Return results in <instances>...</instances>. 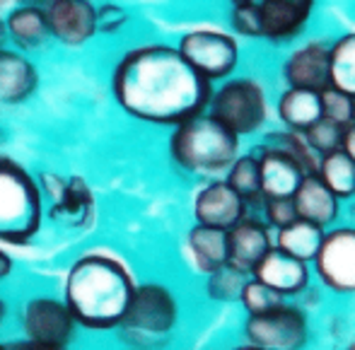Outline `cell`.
I'll return each mask as SVG.
<instances>
[{
    "instance_id": "6da1fadb",
    "label": "cell",
    "mask_w": 355,
    "mask_h": 350,
    "mask_svg": "<svg viewBox=\"0 0 355 350\" xmlns=\"http://www.w3.org/2000/svg\"><path fill=\"white\" fill-rule=\"evenodd\" d=\"M112 92L128 116L174 128L206 112L213 85L184 61L177 46L145 44L116 63Z\"/></svg>"
},
{
    "instance_id": "7a4b0ae2",
    "label": "cell",
    "mask_w": 355,
    "mask_h": 350,
    "mask_svg": "<svg viewBox=\"0 0 355 350\" xmlns=\"http://www.w3.org/2000/svg\"><path fill=\"white\" fill-rule=\"evenodd\" d=\"M133 290L136 280L121 259L92 252L71 266L63 285V302L75 324L89 331H112L121 324Z\"/></svg>"
},
{
    "instance_id": "3957f363",
    "label": "cell",
    "mask_w": 355,
    "mask_h": 350,
    "mask_svg": "<svg viewBox=\"0 0 355 350\" xmlns=\"http://www.w3.org/2000/svg\"><path fill=\"white\" fill-rule=\"evenodd\" d=\"M239 145L242 138L203 112L174 126L169 136V157L189 174L218 177L239 157Z\"/></svg>"
},
{
    "instance_id": "277c9868",
    "label": "cell",
    "mask_w": 355,
    "mask_h": 350,
    "mask_svg": "<svg viewBox=\"0 0 355 350\" xmlns=\"http://www.w3.org/2000/svg\"><path fill=\"white\" fill-rule=\"evenodd\" d=\"M177 322L179 302L172 290L162 283H143L133 290L119 331L123 341L136 350H155L172 336Z\"/></svg>"
},
{
    "instance_id": "5b68a950",
    "label": "cell",
    "mask_w": 355,
    "mask_h": 350,
    "mask_svg": "<svg viewBox=\"0 0 355 350\" xmlns=\"http://www.w3.org/2000/svg\"><path fill=\"white\" fill-rule=\"evenodd\" d=\"M42 225V189L12 157L0 155V242L27 244Z\"/></svg>"
},
{
    "instance_id": "8992f818",
    "label": "cell",
    "mask_w": 355,
    "mask_h": 350,
    "mask_svg": "<svg viewBox=\"0 0 355 350\" xmlns=\"http://www.w3.org/2000/svg\"><path fill=\"white\" fill-rule=\"evenodd\" d=\"M206 112L234 136H252L268 121L266 89L254 78H230L211 92Z\"/></svg>"
},
{
    "instance_id": "52a82bcc",
    "label": "cell",
    "mask_w": 355,
    "mask_h": 350,
    "mask_svg": "<svg viewBox=\"0 0 355 350\" xmlns=\"http://www.w3.org/2000/svg\"><path fill=\"white\" fill-rule=\"evenodd\" d=\"M244 341L263 350H304L312 336L307 309L283 299L263 314L244 319Z\"/></svg>"
},
{
    "instance_id": "ba28073f",
    "label": "cell",
    "mask_w": 355,
    "mask_h": 350,
    "mask_svg": "<svg viewBox=\"0 0 355 350\" xmlns=\"http://www.w3.org/2000/svg\"><path fill=\"white\" fill-rule=\"evenodd\" d=\"M309 268L324 290L355 295V225L329 227Z\"/></svg>"
},
{
    "instance_id": "9c48e42d",
    "label": "cell",
    "mask_w": 355,
    "mask_h": 350,
    "mask_svg": "<svg viewBox=\"0 0 355 350\" xmlns=\"http://www.w3.org/2000/svg\"><path fill=\"white\" fill-rule=\"evenodd\" d=\"M182 58L208 82L227 80L239 63V44L234 37L218 29H193L177 44Z\"/></svg>"
},
{
    "instance_id": "30bf717a",
    "label": "cell",
    "mask_w": 355,
    "mask_h": 350,
    "mask_svg": "<svg viewBox=\"0 0 355 350\" xmlns=\"http://www.w3.org/2000/svg\"><path fill=\"white\" fill-rule=\"evenodd\" d=\"M24 336L29 341L49 343V346H68L75 331V319L63 299L56 297H34L24 304L22 314Z\"/></svg>"
},
{
    "instance_id": "8fae6325",
    "label": "cell",
    "mask_w": 355,
    "mask_h": 350,
    "mask_svg": "<svg viewBox=\"0 0 355 350\" xmlns=\"http://www.w3.org/2000/svg\"><path fill=\"white\" fill-rule=\"evenodd\" d=\"M49 32L63 46H85L97 34L94 5L89 0H44L42 5Z\"/></svg>"
},
{
    "instance_id": "7c38bea8",
    "label": "cell",
    "mask_w": 355,
    "mask_h": 350,
    "mask_svg": "<svg viewBox=\"0 0 355 350\" xmlns=\"http://www.w3.org/2000/svg\"><path fill=\"white\" fill-rule=\"evenodd\" d=\"M252 213L242 196L230 189L225 179H213L193 196V218L196 225H206L215 229H232Z\"/></svg>"
},
{
    "instance_id": "4fadbf2b",
    "label": "cell",
    "mask_w": 355,
    "mask_h": 350,
    "mask_svg": "<svg viewBox=\"0 0 355 350\" xmlns=\"http://www.w3.org/2000/svg\"><path fill=\"white\" fill-rule=\"evenodd\" d=\"M254 280L263 283L266 288H271L273 292H278L283 299L300 297L309 290L312 283V268L309 263L297 261V259L288 256L281 249L273 247L257 266L249 273Z\"/></svg>"
},
{
    "instance_id": "5bb4252c",
    "label": "cell",
    "mask_w": 355,
    "mask_h": 350,
    "mask_svg": "<svg viewBox=\"0 0 355 350\" xmlns=\"http://www.w3.org/2000/svg\"><path fill=\"white\" fill-rule=\"evenodd\" d=\"M273 249V232L261 218L247 215L242 222L227 229V263L244 273L252 268Z\"/></svg>"
},
{
    "instance_id": "9a60e30c",
    "label": "cell",
    "mask_w": 355,
    "mask_h": 350,
    "mask_svg": "<svg viewBox=\"0 0 355 350\" xmlns=\"http://www.w3.org/2000/svg\"><path fill=\"white\" fill-rule=\"evenodd\" d=\"M281 73L288 87L322 92L329 87V46L322 42L302 44L283 61Z\"/></svg>"
},
{
    "instance_id": "2e32d148",
    "label": "cell",
    "mask_w": 355,
    "mask_h": 350,
    "mask_svg": "<svg viewBox=\"0 0 355 350\" xmlns=\"http://www.w3.org/2000/svg\"><path fill=\"white\" fill-rule=\"evenodd\" d=\"M293 206L297 213V220L312 222L322 229H329L338 225V215H341V201L329 191L322 184L317 174H307L302 177L300 186L293 193Z\"/></svg>"
},
{
    "instance_id": "e0dca14e",
    "label": "cell",
    "mask_w": 355,
    "mask_h": 350,
    "mask_svg": "<svg viewBox=\"0 0 355 350\" xmlns=\"http://www.w3.org/2000/svg\"><path fill=\"white\" fill-rule=\"evenodd\" d=\"M259 157V184H261V196L263 198H293L295 189L300 186L302 177L307 174L300 169L295 159L288 155L278 152V150L263 148L259 145L252 150Z\"/></svg>"
},
{
    "instance_id": "ac0fdd59",
    "label": "cell",
    "mask_w": 355,
    "mask_h": 350,
    "mask_svg": "<svg viewBox=\"0 0 355 350\" xmlns=\"http://www.w3.org/2000/svg\"><path fill=\"white\" fill-rule=\"evenodd\" d=\"M39 73L34 63L19 51L0 46V104L15 107L37 92Z\"/></svg>"
},
{
    "instance_id": "d6986e66",
    "label": "cell",
    "mask_w": 355,
    "mask_h": 350,
    "mask_svg": "<svg viewBox=\"0 0 355 350\" xmlns=\"http://www.w3.org/2000/svg\"><path fill=\"white\" fill-rule=\"evenodd\" d=\"M261 17V37L268 42H288L304 27L312 8L290 3V0H257Z\"/></svg>"
},
{
    "instance_id": "ffe728a7",
    "label": "cell",
    "mask_w": 355,
    "mask_h": 350,
    "mask_svg": "<svg viewBox=\"0 0 355 350\" xmlns=\"http://www.w3.org/2000/svg\"><path fill=\"white\" fill-rule=\"evenodd\" d=\"M51 218L66 227H87L94 220V196L83 177H68L61 196L51 201Z\"/></svg>"
},
{
    "instance_id": "44dd1931",
    "label": "cell",
    "mask_w": 355,
    "mask_h": 350,
    "mask_svg": "<svg viewBox=\"0 0 355 350\" xmlns=\"http://www.w3.org/2000/svg\"><path fill=\"white\" fill-rule=\"evenodd\" d=\"M5 34L22 51H37L46 46V42L51 39L44 10L39 5H19L10 10V15L5 17Z\"/></svg>"
},
{
    "instance_id": "7402d4cb",
    "label": "cell",
    "mask_w": 355,
    "mask_h": 350,
    "mask_svg": "<svg viewBox=\"0 0 355 350\" xmlns=\"http://www.w3.org/2000/svg\"><path fill=\"white\" fill-rule=\"evenodd\" d=\"M187 252L196 271L208 276L227 263V232L206 225H193L187 234Z\"/></svg>"
},
{
    "instance_id": "603a6c76",
    "label": "cell",
    "mask_w": 355,
    "mask_h": 350,
    "mask_svg": "<svg viewBox=\"0 0 355 350\" xmlns=\"http://www.w3.org/2000/svg\"><path fill=\"white\" fill-rule=\"evenodd\" d=\"M276 112L285 131L304 133L322 119V99H319V92H312V89L288 87L278 97Z\"/></svg>"
},
{
    "instance_id": "cb8c5ba5",
    "label": "cell",
    "mask_w": 355,
    "mask_h": 350,
    "mask_svg": "<svg viewBox=\"0 0 355 350\" xmlns=\"http://www.w3.org/2000/svg\"><path fill=\"white\" fill-rule=\"evenodd\" d=\"M324 232H327V229L317 227V225L304 222V220H295V222L276 229V234H273V247L281 249L288 256L297 259V261L312 263L314 254H317L319 244H322Z\"/></svg>"
},
{
    "instance_id": "d4e9b609",
    "label": "cell",
    "mask_w": 355,
    "mask_h": 350,
    "mask_svg": "<svg viewBox=\"0 0 355 350\" xmlns=\"http://www.w3.org/2000/svg\"><path fill=\"white\" fill-rule=\"evenodd\" d=\"M317 177L338 201L355 198V162L343 150H334V152L319 157Z\"/></svg>"
},
{
    "instance_id": "484cf974",
    "label": "cell",
    "mask_w": 355,
    "mask_h": 350,
    "mask_svg": "<svg viewBox=\"0 0 355 350\" xmlns=\"http://www.w3.org/2000/svg\"><path fill=\"white\" fill-rule=\"evenodd\" d=\"M329 85L355 99V32L329 46Z\"/></svg>"
},
{
    "instance_id": "4316f807",
    "label": "cell",
    "mask_w": 355,
    "mask_h": 350,
    "mask_svg": "<svg viewBox=\"0 0 355 350\" xmlns=\"http://www.w3.org/2000/svg\"><path fill=\"white\" fill-rule=\"evenodd\" d=\"M225 182L230 184L232 191H237L247 201L249 210L261 206L263 196L261 184H259V157L254 152L239 155L225 172Z\"/></svg>"
},
{
    "instance_id": "83f0119b",
    "label": "cell",
    "mask_w": 355,
    "mask_h": 350,
    "mask_svg": "<svg viewBox=\"0 0 355 350\" xmlns=\"http://www.w3.org/2000/svg\"><path fill=\"white\" fill-rule=\"evenodd\" d=\"M261 145H263V148H271V150H278V152L288 155L290 159H295V162L300 164V169H302L304 174H317L319 155L309 148L302 133H295V131L268 133L266 140H263Z\"/></svg>"
},
{
    "instance_id": "f1b7e54d",
    "label": "cell",
    "mask_w": 355,
    "mask_h": 350,
    "mask_svg": "<svg viewBox=\"0 0 355 350\" xmlns=\"http://www.w3.org/2000/svg\"><path fill=\"white\" fill-rule=\"evenodd\" d=\"M247 280L249 273L225 263L206 276V295L215 302H239V295H242Z\"/></svg>"
},
{
    "instance_id": "f546056e",
    "label": "cell",
    "mask_w": 355,
    "mask_h": 350,
    "mask_svg": "<svg viewBox=\"0 0 355 350\" xmlns=\"http://www.w3.org/2000/svg\"><path fill=\"white\" fill-rule=\"evenodd\" d=\"M239 302H242L247 317H254V314H263L276 307V304H281L283 297L278 292H273L271 288H266L263 283H259V280H254L249 276V280L242 288V295H239Z\"/></svg>"
},
{
    "instance_id": "4dcf8cb0",
    "label": "cell",
    "mask_w": 355,
    "mask_h": 350,
    "mask_svg": "<svg viewBox=\"0 0 355 350\" xmlns=\"http://www.w3.org/2000/svg\"><path fill=\"white\" fill-rule=\"evenodd\" d=\"M319 99H322V119L331 123H338V126H351L353 123V97L343 94L341 89L336 87H324L319 92Z\"/></svg>"
},
{
    "instance_id": "1f68e13d",
    "label": "cell",
    "mask_w": 355,
    "mask_h": 350,
    "mask_svg": "<svg viewBox=\"0 0 355 350\" xmlns=\"http://www.w3.org/2000/svg\"><path fill=\"white\" fill-rule=\"evenodd\" d=\"M307 145L314 150V152L322 157V155H329L334 150H341V138H343V126L338 123H331L327 119H319L312 128L302 133Z\"/></svg>"
},
{
    "instance_id": "d6a6232c",
    "label": "cell",
    "mask_w": 355,
    "mask_h": 350,
    "mask_svg": "<svg viewBox=\"0 0 355 350\" xmlns=\"http://www.w3.org/2000/svg\"><path fill=\"white\" fill-rule=\"evenodd\" d=\"M259 210H261V215H263L261 220L271 229H281V227H285V225H290V222L297 220L293 198H263Z\"/></svg>"
},
{
    "instance_id": "836d02e7",
    "label": "cell",
    "mask_w": 355,
    "mask_h": 350,
    "mask_svg": "<svg viewBox=\"0 0 355 350\" xmlns=\"http://www.w3.org/2000/svg\"><path fill=\"white\" fill-rule=\"evenodd\" d=\"M232 27L244 37H261V17H259V3H237L232 8Z\"/></svg>"
},
{
    "instance_id": "e575fe53",
    "label": "cell",
    "mask_w": 355,
    "mask_h": 350,
    "mask_svg": "<svg viewBox=\"0 0 355 350\" xmlns=\"http://www.w3.org/2000/svg\"><path fill=\"white\" fill-rule=\"evenodd\" d=\"M128 22V12L119 3H102L94 10V24L97 32L102 34H116Z\"/></svg>"
},
{
    "instance_id": "d590c367",
    "label": "cell",
    "mask_w": 355,
    "mask_h": 350,
    "mask_svg": "<svg viewBox=\"0 0 355 350\" xmlns=\"http://www.w3.org/2000/svg\"><path fill=\"white\" fill-rule=\"evenodd\" d=\"M5 350H66V346H49V343H37V341H12L5 346Z\"/></svg>"
},
{
    "instance_id": "8d00e7d4",
    "label": "cell",
    "mask_w": 355,
    "mask_h": 350,
    "mask_svg": "<svg viewBox=\"0 0 355 350\" xmlns=\"http://www.w3.org/2000/svg\"><path fill=\"white\" fill-rule=\"evenodd\" d=\"M341 150L355 162V123L343 128V138H341Z\"/></svg>"
},
{
    "instance_id": "74e56055",
    "label": "cell",
    "mask_w": 355,
    "mask_h": 350,
    "mask_svg": "<svg viewBox=\"0 0 355 350\" xmlns=\"http://www.w3.org/2000/svg\"><path fill=\"white\" fill-rule=\"evenodd\" d=\"M10 271H12V259L0 249V278H8Z\"/></svg>"
},
{
    "instance_id": "f35d334b",
    "label": "cell",
    "mask_w": 355,
    "mask_h": 350,
    "mask_svg": "<svg viewBox=\"0 0 355 350\" xmlns=\"http://www.w3.org/2000/svg\"><path fill=\"white\" fill-rule=\"evenodd\" d=\"M230 350H263V348H257V346H252V343H239V346H234V348H230Z\"/></svg>"
},
{
    "instance_id": "ab89813d",
    "label": "cell",
    "mask_w": 355,
    "mask_h": 350,
    "mask_svg": "<svg viewBox=\"0 0 355 350\" xmlns=\"http://www.w3.org/2000/svg\"><path fill=\"white\" fill-rule=\"evenodd\" d=\"M5 314H8V307H5V302L0 299V326H3V322H5Z\"/></svg>"
},
{
    "instance_id": "60d3db41",
    "label": "cell",
    "mask_w": 355,
    "mask_h": 350,
    "mask_svg": "<svg viewBox=\"0 0 355 350\" xmlns=\"http://www.w3.org/2000/svg\"><path fill=\"white\" fill-rule=\"evenodd\" d=\"M8 37V34H5V19L0 17V46H3V39Z\"/></svg>"
},
{
    "instance_id": "b9f144b4",
    "label": "cell",
    "mask_w": 355,
    "mask_h": 350,
    "mask_svg": "<svg viewBox=\"0 0 355 350\" xmlns=\"http://www.w3.org/2000/svg\"><path fill=\"white\" fill-rule=\"evenodd\" d=\"M290 3H297V5H307V8H312L314 0H290Z\"/></svg>"
},
{
    "instance_id": "7bdbcfd3",
    "label": "cell",
    "mask_w": 355,
    "mask_h": 350,
    "mask_svg": "<svg viewBox=\"0 0 355 350\" xmlns=\"http://www.w3.org/2000/svg\"><path fill=\"white\" fill-rule=\"evenodd\" d=\"M343 350H355V341H353V343H348V346L343 348Z\"/></svg>"
},
{
    "instance_id": "ee69618b",
    "label": "cell",
    "mask_w": 355,
    "mask_h": 350,
    "mask_svg": "<svg viewBox=\"0 0 355 350\" xmlns=\"http://www.w3.org/2000/svg\"><path fill=\"white\" fill-rule=\"evenodd\" d=\"M232 3L237 5V3H249V0H232Z\"/></svg>"
},
{
    "instance_id": "f6af8a7d",
    "label": "cell",
    "mask_w": 355,
    "mask_h": 350,
    "mask_svg": "<svg viewBox=\"0 0 355 350\" xmlns=\"http://www.w3.org/2000/svg\"><path fill=\"white\" fill-rule=\"evenodd\" d=\"M353 123H355V99H353Z\"/></svg>"
},
{
    "instance_id": "bcb514c9",
    "label": "cell",
    "mask_w": 355,
    "mask_h": 350,
    "mask_svg": "<svg viewBox=\"0 0 355 350\" xmlns=\"http://www.w3.org/2000/svg\"><path fill=\"white\" fill-rule=\"evenodd\" d=\"M10 3V0H0V8H3V5H8Z\"/></svg>"
},
{
    "instance_id": "7dc6e473",
    "label": "cell",
    "mask_w": 355,
    "mask_h": 350,
    "mask_svg": "<svg viewBox=\"0 0 355 350\" xmlns=\"http://www.w3.org/2000/svg\"><path fill=\"white\" fill-rule=\"evenodd\" d=\"M0 350H5V346H3V343H0Z\"/></svg>"
}]
</instances>
